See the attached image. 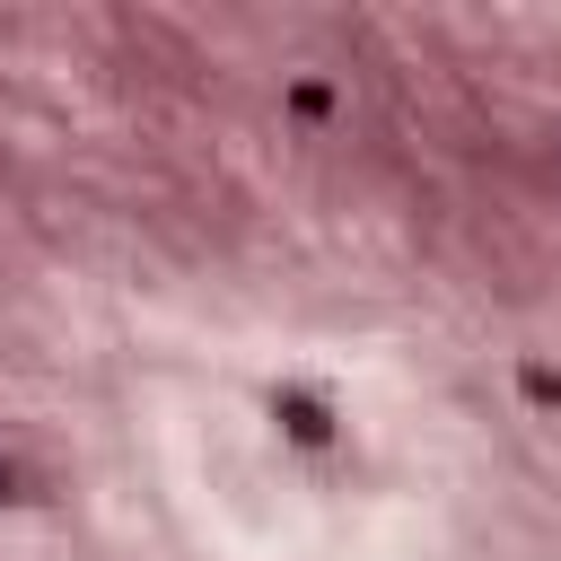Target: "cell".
<instances>
[{"label":"cell","instance_id":"6da1fadb","mask_svg":"<svg viewBox=\"0 0 561 561\" xmlns=\"http://www.w3.org/2000/svg\"><path fill=\"white\" fill-rule=\"evenodd\" d=\"M272 421H280V438H298V447H333V403L307 394V386H280V394H272Z\"/></svg>","mask_w":561,"mask_h":561},{"label":"cell","instance_id":"7a4b0ae2","mask_svg":"<svg viewBox=\"0 0 561 561\" xmlns=\"http://www.w3.org/2000/svg\"><path fill=\"white\" fill-rule=\"evenodd\" d=\"M517 394H526V403H543V412H561V368L526 359V368H517Z\"/></svg>","mask_w":561,"mask_h":561},{"label":"cell","instance_id":"277c9868","mask_svg":"<svg viewBox=\"0 0 561 561\" xmlns=\"http://www.w3.org/2000/svg\"><path fill=\"white\" fill-rule=\"evenodd\" d=\"M0 500H18V465L9 456H0Z\"/></svg>","mask_w":561,"mask_h":561},{"label":"cell","instance_id":"3957f363","mask_svg":"<svg viewBox=\"0 0 561 561\" xmlns=\"http://www.w3.org/2000/svg\"><path fill=\"white\" fill-rule=\"evenodd\" d=\"M289 114H298V123H324V114H333V88H324V79H298V88H289Z\"/></svg>","mask_w":561,"mask_h":561}]
</instances>
